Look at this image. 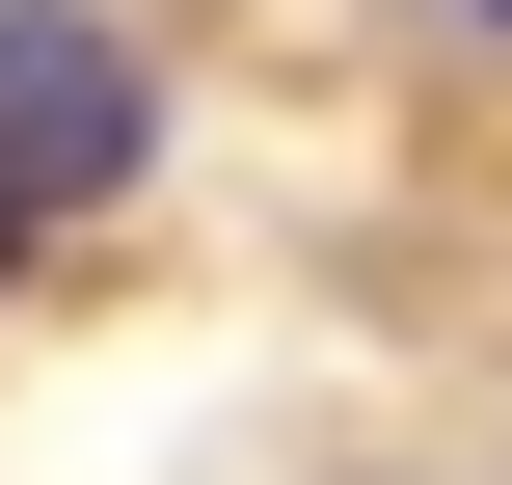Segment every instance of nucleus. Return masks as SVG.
I'll use <instances>...</instances> for the list:
<instances>
[{
  "label": "nucleus",
  "mask_w": 512,
  "mask_h": 485,
  "mask_svg": "<svg viewBox=\"0 0 512 485\" xmlns=\"http://www.w3.org/2000/svg\"><path fill=\"white\" fill-rule=\"evenodd\" d=\"M135 135H162L135 27H108V0H0V243H81V216L135 189Z\"/></svg>",
  "instance_id": "obj_1"
}]
</instances>
